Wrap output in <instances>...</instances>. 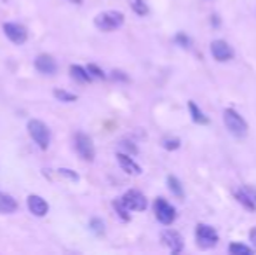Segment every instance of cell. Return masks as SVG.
Here are the masks:
<instances>
[{
	"label": "cell",
	"mask_w": 256,
	"mask_h": 255,
	"mask_svg": "<svg viewBox=\"0 0 256 255\" xmlns=\"http://www.w3.org/2000/svg\"><path fill=\"white\" fill-rule=\"evenodd\" d=\"M223 123H225L226 129L232 133L236 138H244L248 135V123L244 121V117L239 112H236L234 109H226L223 112Z\"/></svg>",
	"instance_id": "6da1fadb"
},
{
	"label": "cell",
	"mask_w": 256,
	"mask_h": 255,
	"mask_svg": "<svg viewBox=\"0 0 256 255\" xmlns=\"http://www.w3.org/2000/svg\"><path fill=\"white\" fill-rule=\"evenodd\" d=\"M94 25L102 32H114L124 25V14L118 11H104L94 18Z\"/></svg>",
	"instance_id": "7a4b0ae2"
},
{
	"label": "cell",
	"mask_w": 256,
	"mask_h": 255,
	"mask_svg": "<svg viewBox=\"0 0 256 255\" xmlns=\"http://www.w3.org/2000/svg\"><path fill=\"white\" fill-rule=\"evenodd\" d=\"M28 133H30L32 140L40 147L42 150H46L51 143V131H49L48 124L42 123L38 119L28 121Z\"/></svg>",
	"instance_id": "3957f363"
},
{
	"label": "cell",
	"mask_w": 256,
	"mask_h": 255,
	"mask_svg": "<svg viewBox=\"0 0 256 255\" xmlns=\"http://www.w3.org/2000/svg\"><path fill=\"white\" fill-rule=\"evenodd\" d=\"M154 211H155L157 220L164 225H171L172 222L176 220V208L172 206L171 203H168L164 197H157V199H155Z\"/></svg>",
	"instance_id": "277c9868"
},
{
	"label": "cell",
	"mask_w": 256,
	"mask_h": 255,
	"mask_svg": "<svg viewBox=\"0 0 256 255\" xmlns=\"http://www.w3.org/2000/svg\"><path fill=\"white\" fill-rule=\"evenodd\" d=\"M196 239H197V245L200 248H212V246L218 245L220 241V236L211 225L208 224H197L196 227Z\"/></svg>",
	"instance_id": "5b68a950"
},
{
	"label": "cell",
	"mask_w": 256,
	"mask_h": 255,
	"mask_svg": "<svg viewBox=\"0 0 256 255\" xmlns=\"http://www.w3.org/2000/svg\"><path fill=\"white\" fill-rule=\"evenodd\" d=\"M74 143H75V150L77 154L86 161H92L96 156V150H94V145H92V140L89 138L86 133H77L74 138Z\"/></svg>",
	"instance_id": "8992f818"
},
{
	"label": "cell",
	"mask_w": 256,
	"mask_h": 255,
	"mask_svg": "<svg viewBox=\"0 0 256 255\" xmlns=\"http://www.w3.org/2000/svg\"><path fill=\"white\" fill-rule=\"evenodd\" d=\"M122 201H124L126 206L132 211H143V210H146V206H148L145 194L136 191V189H131V191L126 192L124 196H122Z\"/></svg>",
	"instance_id": "52a82bcc"
},
{
	"label": "cell",
	"mask_w": 256,
	"mask_h": 255,
	"mask_svg": "<svg viewBox=\"0 0 256 255\" xmlns=\"http://www.w3.org/2000/svg\"><path fill=\"white\" fill-rule=\"evenodd\" d=\"M211 55L216 62L220 63H225V62H230L234 58V49L230 48V44L226 41H212L211 42Z\"/></svg>",
	"instance_id": "ba28073f"
},
{
	"label": "cell",
	"mask_w": 256,
	"mask_h": 255,
	"mask_svg": "<svg viewBox=\"0 0 256 255\" xmlns=\"http://www.w3.org/2000/svg\"><path fill=\"white\" fill-rule=\"evenodd\" d=\"M4 34L14 44H24L28 39V32L23 25L20 23H6L4 25Z\"/></svg>",
	"instance_id": "9c48e42d"
},
{
	"label": "cell",
	"mask_w": 256,
	"mask_h": 255,
	"mask_svg": "<svg viewBox=\"0 0 256 255\" xmlns=\"http://www.w3.org/2000/svg\"><path fill=\"white\" fill-rule=\"evenodd\" d=\"M162 241L171 250V253H180L183 250V238L174 229H166V231L162 232Z\"/></svg>",
	"instance_id": "30bf717a"
},
{
	"label": "cell",
	"mask_w": 256,
	"mask_h": 255,
	"mask_svg": "<svg viewBox=\"0 0 256 255\" xmlns=\"http://www.w3.org/2000/svg\"><path fill=\"white\" fill-rule=\"evenodd\" d=\"M35 68L44 75H54L58 72V63L51 55H38L35 58Z\"/></svg>",
	"instance_id": "8fae6325"
},
{
	"label": "cell",
	"mask_w": 256,
	"mask_h": 255,
	"mask_svg": "<svg viewBox=\"0 0 256 255\" xmlns=\"http://www.w3.org/2000/svg\"><path fill=\"white\" fill-rule=\"evenodd\" d=\"M28 208H30V211L35 215V217H44V215H48V211H49L48 201L40 196H35V194L28 196Z\"/></svg>",
	"instance_id": "7c38bea8"
},
{
	"label": "cell",
	"mask_w": 256,
	"mask_h": 255,
	"mask_svg": "<svg viewBox=\"0 0 256 255\" xmlns=\"http://www.w3.org/2000/svg\"><path fill=\"white\" fill-rule=\"evenodd\" d=\"M117 161H118V164H120V168L126 171V173H129V175H142V166H140V164L136 163L132 157H129L128 154L118 152L117 154Z\"/></svg>",
	"instance_id": "4fadbf2b"
},
{
	"label": "cell",
	"mask_w": 256,
	"mask_h": 255,
	"mask_svg": "<svg viewBox=\"0 0 256 255\" xmlns=\"http://www.w3.org/2000/svg\"><path fill=\"white\" fill-rule=\"evenodd\" d=\"M236 197L246 210H251V211L256 210V201L248 189H239V191H236Z\"/></svg>",
	"instance_id": "5bb4252c"
},
{
	"label": "cell",
	"mask_w": 256,
	"mask_h": 255,
	"mask_svg": "<svg viewBox=\"0 0 256 255\" xmlns=\"http://www.w3.org/2000/svg\"><path fill=\"white\" fill-rule=\"evenodd\" d=\"M18 210V203L12 196L0 192V213H14Z\"/></svg>",
	"instance_id": "9a60e30c"
},
{
	"label": "cell",
	"mask_w": 256,
	"mask_h": 255,
	"mask_svg": "<svg viewBox=\"0 0 256 255\" xmlns=\"http://www.w3.org/2000/svg\"><path fill=\"white\" fill-rule=\"evenodd\" d=\"M70 75L77 82H82V84H86V82H89L92 79L91 75H89L88 68L80 67V65H72V67H70Z\"/></svg>",
	"instance_id": "2e32d148"
},
{
	"label": "cell",
	"mask_w": 256,
	"mask_h": 255,
	"mask_svg": "<svg viewBox=\"0 0 256 255\" xmlns=\"http://www.w3.org/2000/svg\"><path fill=\"white\" fill-rule=\"evenodd\" d=\"M188 109H190V114H192L194 123H196V124H209V117L206 116V114L196 105V103L188 102Z\"/></svg>",
	"instance_id": "e0dca14e"
},
{
	"label": "cell",
	"mask_w": 256,
	"mask_h": 255,
	"mask_svg": "<svg viewBox=\"0 0 256 255\" xmlns=\"http://www.w3.org/2000/svg\"><path fill=\"white\" fill-rule=\"evenodd\" d=\"M168 187H169V191L174 194L176 197H183V196H185L182 182H180L176 177H172V175H169V177H168Z\"/></svg>",
	"instance_id": "ac0fdd59"
},
{
	"label": "cell",
	"mask_w": 256,
	"mask_h": 255,
	"mask_svg": "<svg viewBox=\"0 0 256 255\" xmlns=\"http://www.w3.org/2000/svg\"><path fill=\"white\" fill-rule=\"evenodd\" d=\"M114 208H115V211H117L118 217H120L122 220L128 222L129 218H131V217H129V211H131V210H129V208L124 204V201H122V197H120V199H117V201H114Z\"/></svg>",
	"instance_id": "d6986e66"
},
{
	"label": "cell",
	"mask_w": 256,
	"mask_h": 255,
	"mask_svg": "<svg viewBox=\"0 0 256 255\" xmlns=\"http://www.w3.org/2000/svg\"><path fill=\"white\" fill-rule=\"evenodd\" d=\"M228 252L232 255H251L253 253V248L242 245V243H232V245L228 246Z\"/></svg>",
	"instance_id": "ffe728a7"
},
{
	"label": "cell",
	"mask_w": 256,
	"mask_h": 255,
	"mask_svg": "<svg viewBox=\"0 0 256 255\" xmlns=\"http://www.w3.org/2000/svg\"><path fill=\"white\" fill-rule=\"evenodd\" d=\"M129 4H131V9L138 16H146L148 14V7H146L145 0H129Z\"/></svg>",
	"instance_id": "44dd1931"
},
{
	"label": "cell",
	"mask_w": 256,
	"mask_h": 255,
	"mask_svg": "<svg viewBox=\"0 0 256 255\" xmlns=\"http://www.w3.org/2000/svg\"><path fill=\"white\" fill-rule=\"evenodd\" d=\"M54 96H56L58 100H61V102H75V100H77V95L63 91V89H56V91H54Z\"/></svg>",
	"instance_id": "7402d4cb"
},
{
	"label": "cell",
	"mask_w": 256,
	"mask_h": 255,
	"mask_svg": "<svg viewBox=\"0 0 256 255\" xmlns=\"http://www.w3.org/2000/svg\"><path fill=\"white\" fill-rule=\"evenodd\" d=\"M88 72H89V75H91L92 79H104V77H106V75H104V72L100 67H96V65H88Z\"/></svg>",
	"instance_id": "603a6c76"
},
{
	"label": "cell",
	"mask_w": 256,
	"mask_h": 255,
	"mask_svg": "<svg viewBox=\"0 0 256 255\" xmlns=\"http://www.w3.org/2000/svg\"><path fill=\"white\" fill-rule=\"evenodd\" d=\"M174 41L178 42L182 48H190V46H192V41H190V37H188V35H185V34H178L174 37Z\"/></svg>",
	"instance_id": "cb8c5ba5"
},
{
	"label": "cell",
	"mask_w": 256,
	"mask_h": 255,
	"mask_svg": "<svg viewBox=\"0 0 256 255\" xmlns=\"http://www.w3.org/2000/svg\"><path fill=\"white\" fill-rule=\"evenodd\" d=\"M91 229L96 232V234H103V232H104L103 220H100V218H92V220H91Z\"/></svg>",
	"instance_id": "d4e9b609"
},
{
	"label": "cell",
	"mask_w": 256,
	"mask_h": 255,
	"mask_svg": "<svg viewBox=\"0 0 256 255\" xmlns=\"http://www.w3.org/2000/svg\"><path fill=\"white\" fill-rule=\"evenodd\" d=\"M162 145H164V149H168V150H176L180 147V140L178 138H166L164 142H162Z\"/></svg>",
	"instance_id": "484cf974"
},
{
	"label": "cell",
	"mask_w": 256,
	"mask_h": 255,
	"mask_svg": "<svg viewBox=\"0 0 256 255\" xmlns=\"http://www.w3.org/2000/svg\"><path fill=\"white\" fill-rule=\"evenodd\" d=\"M120 147H124V149L131 154H138V149H136L134 145H131V142H120Z\"/></svg>",
	"instance_id": "4316f807"
},
{
	"label": "cell",
	"mask_w": 256,
	"mask_h": 255,
	"mask_svg": "<svg viewBox=\"0 0 256 255\" xmlns=\"http://www.w3.org/2000/svg\"><path fill=\"white\" fill-rule=\"evenodd\" d=\"M60 173L63 175V177H72L74 180H77V178H78L75 173H72V170H60Z\"/></svg>",
	"instance_id": "83f0119b"
},
{
	"label": "cell",
	"mask_w": 256,
	"mask_h": 255,
	"mask_svg": "<svg viewBox=\"0 0 256 255\" xmlns=\"http://www.w3.org/2000/svg\"><path fill=\"white\" fill-rule=\"evenodd\" d=\"M250 241L256 246V227H253V229L250 231Z\"/></svg>",
	"instance_id": "f1b7e54d"
},
{
	"label": "cell",
	"mask_w": 256,
	"mask_h": 255,
	"mask_svg": "<svg viewBox=\"0 0 256 255\" xmlns=\"http://www.w3.org/2000/svg\"><path fill=\"white\" fill-rule=\"evenodd\" d=\"M70 2H72V4H77V6H80V4L84 2V0H70Z\"/></svg>",
	"instance_id": "f546056e"
}]
</instances>
